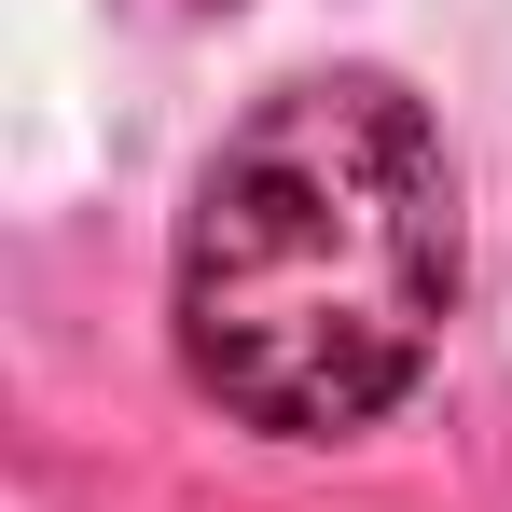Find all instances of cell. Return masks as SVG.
<instances>
[{
	"label": "cell",
	"instance_id": "1",
	"mask_svg": "<svg viewBox=\"0 0 512 512\" xmlns=\"http://www.w3.org/2000/svg\"><path fill=\"white\" fill-rule=\"evenodd\" d=\"M457 319V153L402 70L263 84L180 194V374L263 443H346Z\"/></svg>",
	"mask_w": 512,
	"mask_h": 512
}]
</instances>
